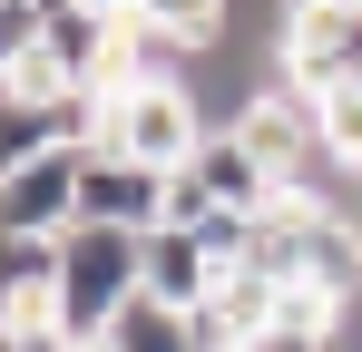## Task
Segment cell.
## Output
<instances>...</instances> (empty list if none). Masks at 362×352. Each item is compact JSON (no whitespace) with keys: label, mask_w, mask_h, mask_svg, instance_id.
<instances>
[{"label":"cell","mask_w":362,"mask_h":352,"mask_svg":"<svg viewBox=\"0 0 362 352\" xmlns=\"http://www.w3.org/2000/svg\"><path fill=\"white\" fill-rule=\"evenodd\" d=\"M206 216H216V196H206V186H196V176H167V225H186V235H196V225H206Z\"/></svg>","instance_id":"14"},{"label":"cell","mask_w":362,"mask_h":352,"mask_svg":"<svg viewBox=\"0 0 362 352\" xmlns=\"http://www.w3.org/2000/svg\"><path fill=\"white\" fill-rule=\"evenodd\" d=\"M40 30H49V0H0V78L40 59Z\"/></svg>","instance_id":"12"},{"label":"cell","mask_w":362,"mask_h":352,"mask_svg":"<svg viewBox=\"0 0 362 352\" xmlns=\"http://www.w3.org/2000/svg\"><path fill=\"white\" fill-rule=\"evenodd\" d=\"M78 167L88 147H40L30 167L0 176V235H69L78 225Z\"/></svg>","instance_id":"4"},{"label":"cell","mask_w":362,"mask_h":352,"mask_svg":"<svg viewBox=\"0 0 362 352\" xmlns=\"http://www.w3.org/2000/svg\"><path fill=\"white\" fill-rule=\"evenodd\" d=\"M0 352H78L49 313H0Z\"/></svg>","instance_id":"13"},{"label":"cell","mask_w":362,"mask_h":352,"mask_svg":"<svg viewBox=\"0 0 362 352\" xmlns=\"http://www.w3.org/2000/svg\"><path fill=\"white\" fill-rule=\"evenodd\" d=\"M40 147H69V137H59V117L40 108V98H20V88L0 78V176H10V167H30Z\"/></svg>","instance_id":"11"},{"label":"cell","mask_w":362,"mask_h":352,"mask_svg":"<svg viewBox=\"0 0 362 352\" xmlns=\"http://www.w3.org/2000/svg\"><path fill=\"white\" fill-rule=\"evenodd\" d=\"M206 137H216V127H206L196 78H147V88H118V98L98 108V147H108V157H137V167H157V176L196 167Z\"/></svg>","instance_id":"2"},{"label":"cell","mask_w":362,"mask_h":352,"mask_svg":"<svg viewBox=\"0 0 362 352\" xmlns=\"http://www.w3.org/2000/svg\"><path fill=\"white\" fill-rule=\"evenodd\" d=\"M186 176H196V186H206L216 206H235V216H274V206H284L274 167H264V157L245 147V127H216V137L196 147V167H186Z\"/></svg>","instance_id":"6"},{"label":"cell","mask_w":362,"mask_h":352,"mask_svg":"<svg viewBox=\"0 0 362 352\" xmlns=\"http://www.w3.org/2000/svg\"><path fill=\"white\" fill-rule=\"evenodd\" d=\"M127 20H137V30H157L167 49L206 59V49H226V20H235V0H127Z\"/></svg>","instance_id":"9"},{"label":"cell","mask_w":362,"mask_h":352,"mask_svg":"<svg viewBox=\"0 0 362 352\" xmlns=\"http://www.w3.org/2000/svg\"><path fill=\"white\" fill-rule=\"evenodd\" d=\"M362 78V10L353 0H294L284 10V88H343Z\"/></svg>","instance_id":"3"},{"label":"cell","mask_w":362,"mask_h":352,"mask_svg":"<svg viewBox=\"0 0 362 352\" xmlns=\"http://www.w3.org/2000/svg\"><path fill=\"white\" fill-rule=\"evenodd\" d=\"M137 264H147V293L177 303V313H206L216 284H226V264L206 254V235H186V225H157L147 245H137Z\"/></svg>","instance_id":"7"},{"label":"cell","mask_w":362,"mask_h":352,"mask_svg":"<svg viewBox=\"0 0 362 352\" xmlns=\"http://www.w3.org/2000/svg\"><path fill=\"white\" fill-rule=\"evenodd\" d=\"M353 10H362V0H353Z\"/></svg>","instance_id":"18"},{"label":"cell","mask_w":362,"mask_h":352,"mask_svg":"<svg viewBox=\"0 0 362 352\" xmlns=\"http://www.w3.org/2000/svg\"><path fill=\"white\" fill-rule=\"evenodd\" d=\"M353 176H362V157H353Z\"/></svg>","instance_id":"17"},{"label":"cell","mask_w":362,"mask_h":352,"mask_svg":"<svg viewBox=\"0 0 362 352\" xmlns=\"http://www.w3.org/2000/svg\"><path fill=\"white\" fill-rule=\"evenodd\" d=\"M78 352H118V343H78Z\"/></svg>","instance_id":"16"},{"label":"cell","mask_w":362,"mask_h":352,"mask_svg":"<svg viewBox=\"0 0 362 352\" xmlns=\"http://www.w3.org/2000/svg\"><path fill=\"white\" fill-rule=\"evenodd\" d=\"M59 293V235H0V313H49Z\"/></svg>","instance_id":"8"},{"label":"cell","mask_w":362,"mask_h":352,"mask_svg":"<svg viewBox=\"0 0 362 352\" xmlns=\"http://www.w3.org/2000/svg\"><path fill=\"white\" fill-rule=\"evenodd\" d=\"M343 352H362V313H353V343H343Z\"/></svg>","instance_id":"15"},{"label":"cell","mask_w":362,"mask_h":352,"mask_svg":"<svg viewBox=\"0 0 362 352\" xmlns=\"http://www.w3.org/2000/svg\"><path fill=\"white\" fill-rule=\"evenodd\" d=\"M108 343H118V352H206V333H196V313L157 303V293H137L118 323H108Z\"/></svg>","instance_id":"10"},{"label":"cell","mask_w":362,"mask_h":352,"mask_svg":"<svg viewBox=\"0 0 362 352\" xmlns=\"http://www.w3.org/2000/svg\"><path fill=\"white\" fill-rule=\"evenodd\" d=\"M78 225L157 235V225H167V176H157V167H137V157H108V147H88V167H78Z\"/></svg>","instance_id":"5"},{"label":"cell","mask_w":362,"mask_h":352,"mask_svg":"<svg viewBox=\"0 0 362 352\" xmlns=\"http://www.w3.org/2000/svg\"><path fill=\"white\" fill-rule=\"evenodd\" d=\"M137 245H147V235H127V225H69V235H59V293H49V323H59L69 343H108V323L147 293Z\"/></svg>","instance_id":"1"}]
</instances>
